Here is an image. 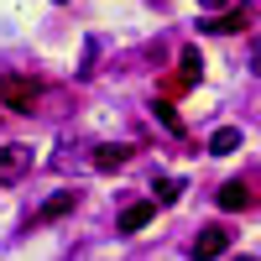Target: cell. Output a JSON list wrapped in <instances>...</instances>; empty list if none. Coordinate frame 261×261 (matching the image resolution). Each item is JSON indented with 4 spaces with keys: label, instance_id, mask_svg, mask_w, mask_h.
Instances as JSON below:
<instances>
[{
    "label": "cell",
    "instance_id": "cell-2",
    "mask_svg": "<svg viewBox=\"0 0 261 261\" xmlns=\"http://www.w3.org/2000/svg\"><path fill=\"white\" fill-rule=\"evenodd\" d=\"M27 172H32V146H27V141L0 146V188H6V183H21Z\"/></svg>",
    "mask_w": 261,
    "mask_h": 261
},
{
    "label": "cell",
    "instance_id": "cell-4",
    "mask_svg": "<svg viewBox=\"0 0 261 261\" xmlns=\"http://www.w3.org/2000/svg\"><path fill=\"white\" fill-rule=\"evenodd\" d=\"M151 220H157V204H151V199H141V204H130V209L120 214V230H125V235H136V230H146Z\"/></svg>",
    "mask_w": 261,
    "mask_h": 261
},
{
    "label": "cell",
    "instance_id": "cell-8",
    "mask_svg": "<svg viewBox=\"0 0 261 261\" xmlns=\"http://www.w3.org/2000/svg\"><path fill=\"white\" fill-rule=\"evenodd\" d=\"M241 27H246V11H220V16H209V21H204V32H220V37L241 32Z\"/></svg>",
    "mask_w": 261,
    "mask_h": 261
},
{
    "label": "cell",
    "instance_id": "cell-5",
    "mask_svg": "<svg viewBox=\"0 0 261 261\" xmlns=\"http://www.w3.org/2000/svg\"><path fill=\"white\" fill-rule=\"evenodd\" d=\"M73 204H79V193H73V188H68V193H53V199L37 209V225H53V220H63V214H68Z\"/></svg>",
    "mask_w": 261,
    "mask_h": 261
},
{
    "label": "cell",
    "instance_id": "cell-3",
    "mask_svg": "<svg viewBox=\"0 0 261 261\" xmlns=\"http://www.w3.org/2000/svg\"><path fill=\"white\" fill-rule=\"evenodd\" d=\"M188 251H193V261H214V256H225V251H230V230H225V225H204L199 235H193Z\"/></svg>",
    "mask_w": 261,
    "mask_h": 261
},
{
    "label": "cell",
    "instance_id": "cell-6",
    "mask_svg": "<svg viewBox=\"0 0 261 261\" xmlns=\"http://www.w3.org/2000/svg\"><path fill=\"white\" fill-rule=\"evenodd\" d=\"M125 162H130V146H94V167L99 172H115Z\"/></svg>",
    "mask_w": 261,
    "mask_h": 261
},
{
    "label": "cell",
    "instance_id": "cell-12",
    "mask_svg": "<svg viewBox=\"0 0 261 261\" xmlns=\"http://www.w3.org/2000/svg\"><path fill=\"white\" fill-rule=\"evenodd\" d=\"M199 6H204V11H225L230 0H199Z\"/></svg>",
    "mask_w": 261,
    "mask_h": 261
},
{
    "label": "cell",
    "instance_id": "cell-7",
    "mask_svg": "<svg viewBox=\"0 0 261 261\" xmlns=\"http://www.w3.org/2000/svg\"><path fill=\"white\" fill-rule=\"evenodd\" d=\"M246 204H251V188H246L241 178H230V183L220 188V209H230V214H235V209H246Z\"/></svg>",
    "mask_w": 261,
    "mask_h": 261
},
{
    "label": "cell",
    "instance_id": "cell-10",
    "mask_svg": "<svg viewBox=\"0 0 261 261\" xmlns=\"http://www.w3.org/2000/svg\"><path fill=\"white\" fill-rule=\"evenodd\" d=\"M199 73H204V58H199V47H183V73H178V89L199 84Z\"/></svg>",
    "mask_w": 261,
    "mask_h": 261
},
{
    "label": "cell",
    "instance_id": "cell-11",
    "mask_svg": "<svg viewBox=\"0 0 261 261\" xmlns=\"http://www.w3.org/2000/svg\"><path fill=\"white\" fill-rule=\"evenodd\" d=\"M157 115H162V125H167V130H183V120L172 115V105H157Z\"/></svg>",
    "mask_w": 261,
    "mask_h": 261
},
{
    "label": "cell",
    "instance_id": "cell-13",
    "mask_svg": "<svg viewBox=\"0 0 261 261\" xmlns=\"http://www.w3.org/2000/svg\"><path fill=\"white\" fill-rule=\"evenodd\" d=\"M251 63H256V73H261V42H256V53H251Z\"/></svg>",
    "mask_w": 261,
    "mask_h": 261
},
{
    "label": "cell",
    "instance_id": "cell-1",
    "mask_svg": "<svg viewBox=\"0 0 261 261\" xmlns=\"http://www.w3.org/2000/svg\"><path fill=\"white\" fill-rule=\"evenodd\" d=\"M0 99H6V110L32 115V105H37V84L21 79V73H6V79H0Z\"/></svg>",
    "mask_w": 261,
    "mask_h": 261
},
{
    "label": "cell",
    "instance_id": "cell-9",
    "mask_svg": "<svg viewBox=\"0 0 261 261\" xmlns=\"http://www.w3.org/2000/svg\"><path fill=\"white\" fill-rule=\"evenodd\" d=\"M235 146H241V130H235V125H220V130L209 136V151H214V157H230Z\"/></svg>",
    "mask_w": 261,
    "mask_h": 261
}]
</instances>
